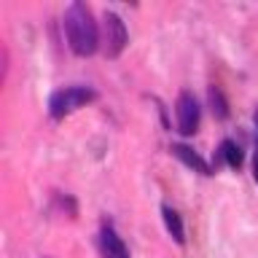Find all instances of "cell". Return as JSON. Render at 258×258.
Returning a JSON list of instances; mask_svg holds the SVG:
<instances>
[{
  "instance_id": "8992f818",
  "label": "cell",
  "mask_w": 258,
  "mask_h": 258,
  "mask_svg": "<svg viewBox=\"0 0 258 258\" xmlns=\"http://www.w3.org/2000/svg\"><path fill=\"white\" fill-rule=\"evenodd\" d=\"M172 153H175L177 159H183L188 167H194L197 172H202V175H210V167H207V161H205V159H199L197 153H194V151L188 148V145H172Z\"/></svg>"
},
{
  "instance_id": "30bf717a",
  "label": "cell",
  "mask_w": 258,
  "mask_h": 258,
  "mask_svg": "<svg viewBox=\"0 0 258 258\" xmlns=\"http://www.w3.org/2000/svg\"><path fill=\"white\" fill-rule=\"evenodd\" d=\"M253 177H255V183H258V148H255V159H253Z\"/></svg>"
},
{
  "instance_id": "8fae6325",
  "label": "cell",
  "mask_w": 258,
  "mask_h": 258,
  "mask_svg": "<svg viewBox=\"0 0 258 258\" xmlns=\"http://www.w3.org/2000/svg\"><path fill=\"white\" fill-rule=\"evenodd\" d=\"M255 126H258V110H255Z\"/></svg>"
},
{
  "instance_id": "52a82bcc",
  "label": "cell",
  "mask_w": 258,
  "mask_h": 258,
  "mask_svg": "<svg viewBox=\"0 0 258 258\" xmlns=\"http://www.w3.org/2000/svg\"><path fill=\"white\" fill-rule=\"evenodd\" d=\"M161 215H164L167 231L172 234V239H175V242H180V245H183V239H185V231H183V221H180V215H177L172 207H161Z\"/></svg>"
},
{
  "instance_id": "7a4b0ae2",
  "label": "cell",
  "mask_w": 258,
  "mask_h": 258,
  "mask_svg": "<svg viewBox=\"0 0 258 258\" xmlns=\"http://www.w3.org/2000/svg\"><path fill=\"white\" fill-rule=\"evenodd\" d=\"M94 97L97 94L86 86H68V89H59V92L51 97L48 110H51L54 118H64V116H70L73 110H78V108H84L86 102H92Z\"/></svg>"
},
{
  "instance_id": "5b68a950",
  "label": "cell",
  "mask_w": 258,
  "mask_h": 258,
  "mask_svg": "<svg viewBox=\"0 0 258 258\" xmlns=\"http://www.w3.org/2000/svg\"><path fill=\"white\" fill-rule=\"evenodd\" d=\"M100 250H102V258H129L126 245L121 242V237L110 226H105L100 231Z\"/></svg>"
},
{
  "instance_id": "277c9868",
  "label": "cell",
  "mask_w": 258,
  "mask_h": 258,
  "mask_svg": "<svg viewBox=\"0 0 258 258\" xmlns=\"http://www.w3.org/2000/svg\"><path fill=\"white\" fill-rule=\"evenodd\" d=\"M197 126H199V105L188 92H183L177 97V129L183 135H194Z\"/></svg>"
},
{
  "instance_id": "6da1fadb",
  "label": "cell",
  "mask_w": 258,
  "mask_h": 258,
  "mask_svg": "<svg viewBox=\"0 0 258 258\" xmlns=\"http://www.w3.org/2000/svg\"><path fill=\"white\" fill-rule=\"evenodd\" d=\"M62 27H64V38L73 54L78 56H89L97 51L100 46V30L92 19V11L84 3H70L64 8L62 16Z\"/></svg>"
},
{
  "instance_id": "ba28073f",
  "label": "cell",
  "mask_w": 258,
  "mask_h": 258,
  "mask_svg": "<svg viewBox=\"0 0 258 258\" xmlns=\"http://www.w3.org/2000/svg\"><path fill=\"white\" fill-rule=\"evenodd\" d=\"M221 156L226 159V164H229V167L239 169V164H242V151H239L231 140H223V143H221Z\"/></svg>"
},
{
  "instance_id": "3957f363",
  "label": "cell",
  "mask_w": 258,
  "mask_h": 258,
  "mask_svg": "<svg viewBox=\"0 0 258 258\" xmlns=\"http://www.w3.org/2000/svg\"><path fill=\"white\" fill-rule=\"evenodd\" d=\"M126 27L121 22V16H116L113 11H105L102 16V46H105V56H118L126 46Z\"/></svg>"
},
{
  "instance_id": "9c48e42d",
  "label": "cell",
  "mask_w": 258,
  "mask_h": 258,
  "mask_svg": "<svg viewBox=\"0 0 258 258\" xmlns=\"http://www.w3.org/2000/svg\"><path fill=\"white\" fill-rule=\"evenodd\" d=\"M210 102H213V110H215L221 118L229 116V110H226V102H223V97H221V92H218V89H213V92H210Z\"/></svg>"
}]
</instances>
